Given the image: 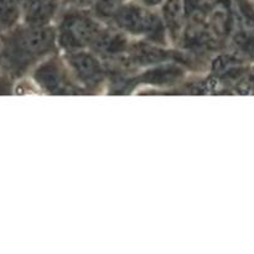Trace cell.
Returning <instances> with one entry per match:
<instances>
[{"label":"cell","instance_id":"cell-1","mask_svg":"<svg viewBox=\"0 0 254 254\" xmlns=\"http://www.w3.org/2000/svg\"><path fill=\"white\" fill-rule=\"evenodd\" d=\"M0 45V67L9 74H20L47 56L56 44V32L47 25H25L6 30Z\"/></svg>","mask_w":254,"mask_h":254},{"label":"cell","instance_id":"cell-2","mask_svg":"<svg viewBox=\"0 0 254 254\" xmlns=\"http://www.w3.org/2000/svg\"><path fill=\"white\" fill-rule=\"evenodd\" d=\"M114 21L121 29L133 35L163 41L165 27L158 15L140 5H121L113 14Z\"/></svg>","mask_w":254,"mask_h":254},{"label":"cell","instance_id":"cell-3","mask_svg":"<svg viewBox=\"0 0 254 254\" xmlns=\"http://www.w3.org/2000/svg\"><path fill=\"white\" fill-rule=\"evenodd\" d=\"M99 32V25L93 19L81 12H71L60 24L56 37L64 49L76 51L93 44Z\"/></svg>","mask_w":254,"mask_h":254},{"label":"cell","instance_id":"cell-4","mask_svg":"<svg viewBox=\"0 0 254 254\" xmlns=\"http://www.w3.org/2000/svg\"><path fill=\"white\" fill-rule=\"evenodd\" d=\"M67 64L71 67L77 81L83 86L96 87L101 84L104 78L103 67L94 55L89 52L69 51L67 55Z\"/></svg>","mask_w":254,"mask_h":254},{"label":"cell","instance_id":"cell-5","mask_svg":"<svg viewBox=\"0 0 254 254\" xmlns=\"http://www.w3.org/2000/svg\"><path fill=\"white\" fill-rule=\"evenodd\" d=\"M61 64L47 61L36 71V81L52 93H72L73 86Z\"/></svg>","mask_w":254,"mask_h":254},{"label":"cell","instance_id":"cell-6","mask_svg":"<svg viewBox=\"0 0 254 254\" xmlns=\"http://www.w3.org/2000/svg\"><path fill=\"white\" fill-rule=\"evenodd\" d=\"M57 11V0H24L22 15L27 25H49Z\"/></svg>","mask_w":254,"mask_h":254},{"label":"cell","instance_id":"cell-7","mask_svg":"<svg viewBox=\"0 0 254 254\" xmlns=\"http://www.w3.org/2000/svg\"><path fill=\"white\" fill-rule=\"evenodd\" d=\"M184 2L183 0H165L163 5V19L165 31L173 39L179 36L184 19Z\"/></svg>","mask_w":254,"mask_h":254},{"label":"cell","instance_id":"cell-8","mask_svg":"<svg viewBox=\"0 0 254 254\" xmlns=\"http://www.w3.org/2000/svg\"><path fill=\"white\" fill-rule=\"evenodd\" d=\"M92 46L96 49V51H98L99 54L112 55L121 54L123 50L127 49V41L123 39L122 35L116 34V32H106L102 31L98 34V36L96 37V40L93 41Z\"/></svg>","mask_w":254,"mask_h":254},{"label":"cell","instance_id":"cell-9","mask_svg":"<svg viewBox=\"0 0 254 254\" xmlns=\"http://www.w3.org/2000/svg\"><path fill=\"white\" fill-rule=\"evenodd\" d=\"M24 0H0V30L11 29L21 15Z\"/></svg>","mask_w":254,"mask_h":254},{"label":"cell","instance_id":"cell-10","mask_svg":"<svg viewBox=\"0 0 254 254\" xmlns=\"http://www.w3.org/2000/svg\"><path fill=\"white\" fill-rule=\"evenodd\" d=\"M241 67V60L232 55H223L218 57L213 64V71L217 74H228L237 71Z\"/></svg>","mask_w":254,"mask_h":254},{"label":"cell","instance_id":"cell-11","mask_svg":"<svg viewBox=\"0 0 254 254\" xmlns=\"http://www.w3.org/2000/svg\"><path fill=\"white\" fill-rule=\"evenodd\" d=\"M122 1L123 0H97V11L101 15H104V16L113 15L116 10L122 5Z\"/></svg>","mask_w":254,"mask_h":254},{"label":"cell","instance_id":"cell-12","mask_svg":"<svg viewBox=\"0 0 254 254\" xmlns=\"http://www.w3.org/2000/svg\"><path fill=\"white\" fill-rule=\"evenodd\" d=\"M96 1L97 0H72V4L76 7H88Z\"/></svg>","mask_w":254,"mask_h":254},{"label":"cell","instance_id":"cell-13","mask_svg":"<svg viewBox=\"0 0 254 254\" xmlns=\"http://www.w3.org/2000/svg\"><path fill=\"white\" fill-rule=\"evenodd\" d=\"M7 86H9V82H7V79L5 78V77L0 76V94H4V93H7V92H9Z\"/></svg>","mask_w":254,"mask_h":254},{"label":"cell","instance_id":"cell-14","mask_svg":"<svg viewBox=\"0 0 254 254\" xmlns=\"http://www.w3.org/2000/svg\"><path fill=\"white\" fill-rule=\"evenodd\" d=\"M139 1H140L144 6L150 7V6H155V5L161 4L164 0H139Z\"/></svg>","mask_w":254,"mask_h":254}]
</instances>
